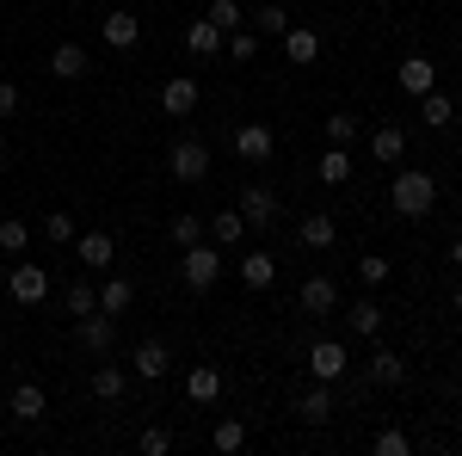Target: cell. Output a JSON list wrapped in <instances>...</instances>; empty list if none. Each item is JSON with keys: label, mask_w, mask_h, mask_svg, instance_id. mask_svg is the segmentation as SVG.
<instances>
[{"label": "cell", "mask_w": 462, "mask_h": 456, "mask_svg": "<svg viewBox=\"0 0 462 456\" xmlns=\"http://www.w3.org/2000/svg\"><path fill=\"white\" fill-rule=\"evenodd\" d=\"M389 210L401 216V222H420V216L438 210V179L426 173V167H401L389 185Z\"/></svg>", "instance_id": "cell-1"}, {"label": "cell", "mask_w": 462, "mask_h": 456, "mask_svg": "<svg viewBox=\"0 0 462 456\" xmlns=\"http://www.w3.org/2000/svg\"><path fill=\"white\" fill-rule=\"evenodd\" d=\"M167 173H173L179 185H204V179H210V148L198 136H179L173 154H167Z\"/></svg>", "instance_id": "cell-2"}, {"label": "cell", "mask_w": 462, "mask_h": 456, "mask_svg": "<svg viewBox=\"0 0 462 456\" xmlns=\"http://www.w3.org/2000/svg\"><path fill=\"white\" fill-rule=\"evenodd\" d=\"M179 278H185V290H210L216 278H222V247H185V259H179Z\"/></svg>", "instance_id": "cell-3"}, {"label": "cell", "mask_w": 462, "mask_h": 456, "mask_svg": "<svg viewBox=\"0 0 462 456\" xmlns=\"http://www.w3.org/2000/svg\"><path fill=\"white\" fill-rule=\"evenodd\" d=\"M235 210L247 216V228H272V222H278V191L253 179V185H241V204H235Z\"/></svg>", "instance_id": "cell-4"}, {"label": "cell", "mask_w": 462, "mask_h": 456, "mask_svg": "<svg viewBox=\"0 0 462 456\" xmlns=\"http://www.w3.org/2000/svg\"><path fill=\"white\" fill-rule=\"evenodd\" d=\"M346 370H352V358H346L339 340H315V346H309V377H315V383H339Z\"/></svg>", "instance_id": "cell-5"}, {"label": "cell", "mask_w": 462, "mask_h": 456, "mask_svg": "<svg viewBox=\"0 0 462 456\" xmlns=\"http://www.w3.org/2000/svg\"><path fill=\"white\" fill-rule=\"evenodd\" d=\"M235 154H241L247 167H265V161L278 154V136H272V124H241V130H235Z\"/></svg>", "instance_id": "cell-6"}, {"label": "cell", "mask_w": 462, "mask_h": 456, "mask_svg": "<svg viewBox=\"0 0 462 456\" xmlns=\"http://www.w3.org/2000/svg\"><path fill=\"white\" fill-rule=\"evenodd\" d=\"M185 401H191V407H216V401H222V370H216V364H191V370H185Z\"/></svg>", "instance_id": "cell-7"}, {"label": "cell", "mask_w": 462, "mask_h": 456, "mask_svg": "<svg viewBox=\"0 0 462 456\" xmlns=\"http://www.w3.org/2000/svg\"><path fill=\"white\" fill-rule=\"evenodd\" d=\"M74 259L93 265V272H106L111 259H117V241H111L106 228H87V235H74Z\"/></svg>", "instance_id": "cell-8"}, {"label": "cell", "mask_w": 462, "mask_h": 456, "mask_svg": "<svg viewBox=\"0 0 462 456\" xmlns=\"http://www.w3.org/2000/svg\"><path fill=\"white\" fill-rule=\"evenodd\" d=\"M130 370H136L143 383H161V377L173 370V358H167V340H143V346L130 351Z\"/></svg>", "instance_id": "cell-9"}, {"label": "cell", "mask_w": 462, "mask_h": 456, "mask_svg": "<svg viewBox=\"0 0 462 456\" xmlns=\"http://www.w3.org/2000/svg\"><path fill=\"white\" fill-rule=\"evenodd\" d=\"M43 296H50V272L43 265H13V302L19 309H37Z\"/></svg>", "instance_id": "cell-10"}, {"label": "cell", "mask_w": 462, "mask_h": 456, "mask_svg": "<svg viewBox=\"0 0 462 456\" xmlns=\"http://www.w3.org/2000/svg\"><path fill=\"white\" fill-rule=\"evenodd\" d=\"M278 43H284L290 69H315V62H320V32H309V25H290Z\"/></svg>", "instance_id": "cell-11"}, {"label": "cell", "mask_w": 462, "mask_h": 456, "mask_svg": "<svg viewBox=\"0 0 462 456\" xmlns=\"http://www.w3.org/2000/svg\"><path fill=\"white\" fill-rule=\"evenodd\" d=\"M364 377H370V383L376 388H401L407 383V358H401V351H370V364H364Z\"/></svg>", "instance_id": "cell-12"}, {"label": "cell", "mask_w": 462, "mask_h": 456, "mask_svg": "<svg viewBox=\"0 0 462 456\" xmlns=\"http://www.w3.org/2000/svg\"><path fill=\"white\" fill-rule=\"evenodd\" d=\"M296 420H302V425H327V420H333V383L302 388V395H296Z\"/></svg>", "instance_id": "cell-13"}, {"label": "cell", "mask_w": 462, "mask_h": 456, "mask_svg": "<svg viewBox=\"0 0 462 456\" xmlns=\"http://www.w3.org/2000/svg\"><path fill=\"white\" fill-rule=\"evenodd\" d=\"M74 333H80V346L93 351V358H106V351H111V340H117V333H111V315H106V309L80 315V321H74Z\"/></svg>", "instance_id": "cell-14"}, {"label": "cell", "mask_w": 462, "mask_h": 456, "mask_svg": "<svg viewBox=\"0 0 462 456\" xmlns=\"http://www.w3.org/2000/svg\"><path fill=\"white\" fill-rule=\"evenodd\" d=\"M296 309H302V315H333V309H339V284L333 278H309L302 296H296Z\"/></svg>", "instance_id": "cell-15"}, {"label": "cell", "mask_w": 462, "mask_h": 456, "mask_svg": "<svg viewBox=\"0 0 462 456\" xmlns=\"http://www.w3.org/2000/svg\"><path fill=\"white\" fill-rule=\"evenodd\" d=\"M6 414H13L19 425H32V420L50 414V395H43L37 383H19V388H13V401H6Z\"/></svg>", "instance_id": "cell-16"}, {"label": "cell", "mask_w": 462, "mask_h": 456, "mask_svg": "<svg viewBox=\"0 0 462 456\" xmlns=\"http://www.w3.org/2000/svg\"><path fill=\"white\" fill-rule=\"evenodd\" d=\"M87 69H93L87 43H56V50H50V74H56V80H80Z\"/></svg>", "instance_id": "cell-17"}, {"label": "cell", "mask_w": 462, "mask_h": 456, "mask_svg": "<svg viewBox=\"0 0 462 456\" xmlns=\"http://www.w3.org/2000/svg\"><path fill=\"white\" fill-rule=\"evenodd\" d=\"M161 111H167V117H191V111H198V80H191V74L167 80V87H161Z\"/></svg>", "instance_id": "cell-18"}, {"label": "cell", "mask_w": 462, "mask_h": 456, "mask_svg": "<svg viewBox=\"0 0 462 456\" xmlns=\"http://www.w3.org/2000/svg\"><path fill=\"white\" fill-rule=\"evenodd\" d=\"M99 37H106L111 50H136V37H143V19H136V13H106Z\"/></svg>", "instance_id": "cell-19"}, {"label": "cell", "mask_w": 462, "mask_h": 456, "mask_svg": "<svg viewBox=\"0 0 462 456\" xmlns=\"http://www.w3.org/2000/svg\"><path fill=\"white\" fill-rule=\"evenodd\" d=\"M431 87H438V62H431V56H407V62H401V93L420 99V93H431Z\"/></svg>", "instance_id": "cell-20"}, {"label": "cell", "mask_w": 462, "mask_h": 456, "mask_svg": "<svg viewBox=\"0 0 462 456\" xmlns=\"http://www.w3.org/2000/svg\"><path fill=\"white\" fill-rule=\"evenodd\" d=\"M333 235H339V222H333L327 210H309L302 222H296V241L315 247V253H320V247H333Z\"/></svg>", "instance_id": "cell-21"}, {"label": "cell", "mask_w": 462, "mask_h": 456, "mask_svg": "<svg viewBox=\"0 0 462 456\" xmlns=\"http://www.w3.org/2000/svg\"><path fill=\"white\" fill-rule=\"evenodd\" d=\"M185 50H191L198 62H210V56H222V32H216L210 19H191V25H185Z\"/></svg>", "instance_id": "cell-22"}, {"label": "cell", "mask_w": 462, "mask_h": 456, "mask_svg": "<svg viewBox=\"0 0 462 456\" xmlns=\"http://www.w3.org/2000/svg\"><path fill=\"white\" fill-rule=\"evenodd\" d=\"M272 278H278V259H272L265 247L241 259V284H247V290H272Z\"/></svg>", "instance_id": "cell-23"}, {"label": "cell", "mask_w": 462, "mask_h": 456, "mask_svg": "<svg viewBox=\"0 0 462 456\" xmlns=\"http://www.w3.org/2000/svg\"><path fill=\"white\" fill-rule=\"evenodd\" d=\"M370 154H376L383 167H394V161L407 154V130H401V124H383V130L370 136Z\"/></svg>", "instance_id": "cell-24"}, {"label": "cell", "mask_w": 462, "mask_h": 456, "mask_svg": "<svg viewBox=\"0 0 462 456\" xmlns=\"http://www.w3.org/2000/svg\"><path fill=\"white\" fill-rule=\"evenodd\" d=\"M315 179H320V185H346V179H352V154L327 142V154L315 161Z\"/></svg>", "instance_id": "cell-25"}, {"label": "cell", "mask_w": 462, "mask_h": 456, "mask_svg": "<svg viewBox=\"0 0 462 456\" xmlns=\"http://www.w3.org/2000/svg\"><path fill=\"white\" fill-rule=\"evenodd\" d=\"M130 302H136V284H130V278H106V284H99V309H106L111 321L124 315Z\"/></svg>", "instance_id": "cell-26"}, {"label": "cell", "mask_w": 462, "mask_h": 456, "mask_svg": "<svg viewBox=\"0 0 462 456\" xmlns=\"http://www.w3.org/2000/svg\"><path fill=\"white\" fill-rule=\"evenodd\" d=\"M124 388H130V370H117V364L99 358V370H93V395H99V401H124Z\"/></svg>", "instance_id": "cell-27"}, {"label": "cell", "mask_w": 462, "mask_h": 456, "mask_svg": "<svg viewBox=\"0 0 462 456\" xmlns=\"http://www.w3.org/2000/svg\"><path fill=\"white\" fill-rule=\"evenodd\" d=\"M241 235H247V216L241 210H216L210 216V241L216 247H241Z\"/></svg>", "instance_id": "cell-28"}, {"label": "cell", "mask_w": 462, "mask_h": 456, "mask_svg": "<svg viewBox=\"0 0 462 456\" xmlns=\"http://www.w3.org/2000/svg\"><path fill=\"white\" fill-rule=\"evenodd\" d=\"M62 309H69L74 321H80V315H93V309H99V290H93V278H74L69 290H62Z\"/></svg>", "instance_id": "cell-29"}, {"label": "cell", "mask_w": 462, "mask_h": 456, "mask_svg": "<svg viewBox=\"0 0 462 456\" xmlns=\"http://www.w3.org/2000/svg\"><path fill=\"white\" fill-rule=\"evenodd\" d=\"M346 315H352V333H364V340H370V333H383V302H376V296H357Z\"/></svg>", "instance_id": "cell-30"}, {"label": "cell", "mask_w": 462, "mask_h": 456, "mask_svg": "<svg viewBox=\"0 0 462 456\" xmlns=\"http://www.w3.org/2000/svg\"><path fill=\"white\" fill-rule=\"evenodd\" d=\"M420 117H426L431 130H444V124L457 117V106H450V93H438V87H431V93H420Z\"/></svg>", "instance_id": "cell-31"}, {"label": "cell", "mask_w": 462, "mask_h": 456, "mask_svg": "<svg viewBox=\"0 0 462 456\" xmlns=\"http://www.w3.org/2000/svg\"><path fill=\"white\" fill-rule=\"evenodd\" d=\"M204 19H210L216 32L228 37V32H241V25H247V13H241V0H210V13H204Z\"/></svg>", "instance_id": "cell-32"}, {"label": "cell", "mask_w": 462, "mask_h": 456, "mask_svg": "<svg viewBox=\"0 0 462 456\" xmlns=\"http://www.w3.org/2000/svg\"><path fill=\"white\" fill-rule=\"evenodd\" d=\"M25 247H32V228H25L19 216H0V253H6V259H19Z\"/></svg>", "instance_id": "cell-33"}, {"label": "cell", "mask_w": 462, "mask_h": 456, "mask_svg": "<svg viewBox=\"0 0 462 456\" xmlns=\"http://www.w3.org/2000/svg\"><path fill=\"white\" fill-rule=\"evenodd\" d=\"M210 444H216V451H222V456L247 451V425H241V420H222V425H216V432H210Z\"/></svg>", "instance_id": "cell-34"}, {"label": "cell", "mask_w": 462, "mask_h": 456, "mask_svg": "<svg viewBox=\"0 0 462 456\" xmlns=\"http://www.w3.org/2000/svg\"><path fill=\"white\" fill-rule=\"evenodd\" d=\"M253 32H259V37H284L290 32V13H284V6H259V13H253Z\"/></svg>", "instance_id": "cell-35"}, {"label": "cell", "mask_w": 462, "mask_h": 456, "mask_svg": "<svg viewBox=\"0 0 462 456\" xmlns=\"http://www.w3.org/2000/svg\"><path fill=\"white\" fill-rule=\"evenodd\" d=\"M210 235V216H173V241L179 247H198Z\"/></svg>", "instance_id": "cell-36"}, {"label": "cell", "mask_w": 462, "mask_h": 456, "mask_svg": "<svg viewBox=\"0 0 462 456\" xmlns=\"http://www.w3.org/2000/svg\"><path fill=\"white\" fill-rule=\"evenodd\" d=\"M222 50H228L235 62H253V56H259V32H247V25H241V32L222 37Z\"/></svg>", "instance_id": "cell-37"}, {"label": "cell", "mask_w": 462, "mask_h": 456, "mask_svg": "<svg viewBox=\"0 0 462 456\" xmlns=\"http://www.w3.org/2000/svg\"><path fill=\"white\" fill-rule=\"evenodd\" d=\"M370 451H376V456H407V451H413V438H407L401 425H389V432H376V438H370Z\"/></svg>", "instance_id": "cell-38"}, {"label": "cell", "mask_w": 462, "mask_h": 456, "mask_svg": "<svg viewBox=\"0 0 462 456\" xmlns=\"http://www.w3.org/2000/svg\"><path fill=\"white\" fill-rule=\"evenodd\" d=\"M352 136H357V117L352 111H333V117H327V142H333V148H352Z\"/></svg>", "instance_id": "cell-39"}, {"label": "cell", "mask_w": 462, "mask_h": 456, "mask_svg": "<svg viewBox=\"0 0 462 456\" xmlns=\"http://www.w3.org/2000/svg\"><path fill=\"white\" fill-rule=\"evenodd\" d=\"M389 272H394V265L383 259V253H364V259H357V278L370 284V290H376V284H389Z\"/></svg>", "instance_id": "cell-40"}, {"label": "cell", "mask_w": 462, "mask_h": 456, "mask_svg": "<svg viewBox=\"0 0 462 456\" xmlns=\"http://www.w3.org/2000/svg\"><path fill=\"white\" fill-rule=\"evenodd\" d=\"M173 451V432H167V425H148L143 432V456H167Z\"/></svg>", "instance_id": "cell-41"}, {"label": "cell", "mask_w": 462, "mask_h": 456, "mask_svg": "<svg viewBox=\"0 0 462 456\" xmlns=\"http://www.w3.org/2000/svg\"><path fill=\"white\" fill-rule=\"evenodd\" d=\"M43 235H50V241L62 247V241H74L80 228H74V216H43Z\"/></svg>", "instance_id": "cell-42"}, {"label": "cell", "mask_w": 462, "mask_h": 456, "mask_svg": "<svg viewBox=\"0 0 462 456\" xmlns=\"http://www.w3.org/2000/svg\"><path fill=\"white\" fill-rule=\"evenodd\" d=\"M13 111H19V87H13V80H0V117H13Z\"/></svg>", "instance_id": "cell-43"}, {"label": "cell", "mask_w": 462, "mask_h": 456, "mask_svg": "<svg viewBox=\"0 0 462 456\" xmlns=\"http://www.w3.org/2000/svg\"><path fill=\"white\" fill-rule=\"evenodd\" d=\"M450 265H457V272H462V241H457V247H450Z\"/></svg>", "instance_id": "cell-44"}, {"label": "cell", "mask_w": 462, "mask_h": 456, "mask_svg": "<svg viewBox=\"0 0 462 456\" xmlns=\"http://www.w3.org/2000/svg\"><path fill=\"white\" fill-rule=\"evenodd\" d=\"M450 309H457V315H462V284H457V296H450Z\"/></svg>", "instance_id": "cell-45"}, {"label": "cell", "mask_w": 462, "mask_h": 456, "mask_svg": "<svg viewBox=\"0 0 462 456\" xmlns=\"http://www.w3.org/2000/svg\"><path fill=\"white\" fill-rule=\"evenodd\" d=\"M457 407H462V383H457Z\"/></svg>", "instance_id": "cell-46"}, {"label": "cell", "mask_w": 462, "mask_h": 456, "mask_svg": "<svg viewBox=\"0 0 462 456\" xmlns=\"http://www.w3.org/2000/svg\"><path fill=\"white\" fill-rule=\"evenodd\" d=\"M74 6H93V0H74Z\"/></svg>", "instance_id": "cell-47"}]
</instances>
